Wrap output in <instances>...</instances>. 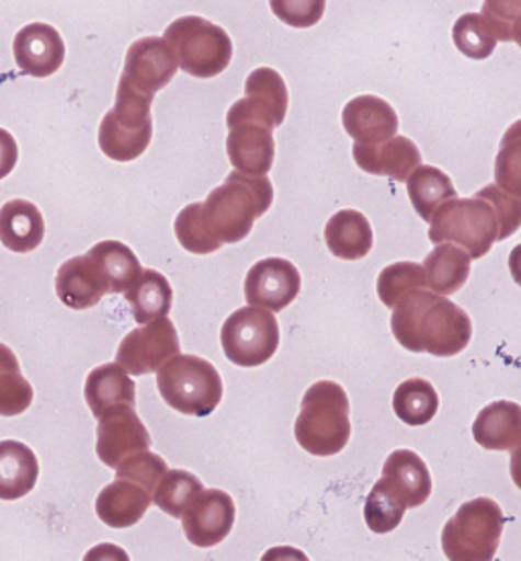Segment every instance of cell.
I'll return each mask as SVG.
<instances>
[{
  "instance_id": "obj_1",
  "label": "cell",
  "mask_w": 521,
  "mask_h": 561,
  "mask_svg": "<svg viewBox=\"0 0 521 561\" xmlns=\"http://www.w3.org/2000/svg\"><path fill=\"white\" fill-rule=\"evenodd\" d=\"M392 332L409 352L451 358L465 351L473 323L465 309L434 291H411L394 308Z\"/></svg>"
},
{
  "instance_id": "obj_2",
  "label": "cell",
  "mask_w": 521,
  "mask_h": 561,
  "mask_svg": "<svg viewBox=\"0 0 521 561\" xmlns=\"http://www.w3.org/2000/svg\"><path fill=\"white\" fill-rule=\"evenodd\" d=\"M271 204L273 185L265 175H247L235 169L223 185L197 202V220L214 251H220L223 244L247 239Z\"/></svg>"
},
{
  "instance_id": "obj_3",
  "label": "cell",
  "mask_w": 521,
  "mask_h": 561,
  "mask_svg": "<svg viewBox=\"0 0 521 561\" xmlns=\"http://www.w3.org/2000/svg\"><path fill=\"white\" fill-rule=\"evenodd\" d=\"M296 439L312 456L340 454L351 439V401L335 380H318L302 399L296 420Z\"/></svg>"
},
{
  "instance_id": "obj_4",
  "label": "cell",
  "mask_w": 521,
  "mask_h": 561,
  "mask_svg": "<svg viewBox=\"0 0 521 561\" xmlns=\"http://www.w3.org/2000/svg\"><path fill=\"white\" fill-rule=\"evenodd\" d=\"M157 389L171 409L192 417H208L225 393L216 366L194 354H178L161 366Z\"/></svg>"
},
{
  "instance_id": "obj_5",
  "label": "cell",
  "mask_w": 521,
  "mask_h": 561,
  "mask_svg": "<svg viewBox=\"0 0 521 561\" xmlns=\"http://www.w3.org/2000/svg\"><path fill=\"white\" fill-rule=\"evenodd\" d=\"M226 153L233 168L247 175H268L275 159L273 128L278 123L263 104L245 96L226 114Z\"/></svg>"
},
{
  "instance_id": "obj_6",
  "label": "cell",
  "mask_w": 521,
  "mask_h": 561,
  "mask_svg": "<svg viewBox=\"0 0 521 561\" xmlns=\"http://www.w3.org/2000/svg\"><path fill=\"white\" fill-rule=\"evenodd\" d=\"M501 226L494 206L479 196L452 197L438 206L430 220L428 239L434 244L456 242L471 259H483L499 242Z\"/></svg>"
},
{
  "instance_id": "obj_7",
  "label": "cell",
  "mask_w": 521,
  "mask_h": 561,
  "mask_svg": "<svg viewBox=\"0 0 521 561\" xmlns=\"http://www.w3.org/2000/svg\"><path fill=\"white\" fill-rule=\"evenodd\" d=\"M166 42L180 70L197 80L220 76L233 59V39L220 25L196 14L180 16L166 28Z\"/></svg>"
},
{
  "instance_id": "obj_8",
  "label": "cell",
  "mask_w": 521,
  "mask_h": 561,
  "mask_svg": "<svg viewBox=\"0 0 521 561\" xmlns=\"http://www.w3.org/2000/svg\"><path fill=\"white\" fill-rule=\"evenodd\" d=\"M506 515L494 499L468 501L442 531L444 556L452 561H491L499 549Z\"/></svg>"
},
{
  "instance_id": "obj_9",
  "label": "cell",
  "mask_w": 521,
  "mask_h": 561,
  "mask_svg": "<svg viewBox=\"0 0 521 561\" xmlns=\"http://www.w3.org/2000/svg\"><path fill=\"white\" fill-rule=\"evenodd\" d=\"M151 102V96L116 88V104L100 123V151L118 163L139 159L154 139Z\"/></svg>"
},
{
  "instance_id": "obj_10",
  "label": "cell",
  "mask_w": 521,
  "mask_h": 561,
  "mask_svg": "<svg viewBox=\"0 0 521 561\" xmlns=\"http://www.w3.org/2000/svg\"><path fill=\"white\" fill-rule=\"evenodd\" d=\"M220 344L233 365L242 368L265 365L280 348V323L275 313L254 306L237 309L223 323Z\"/></svg>"
},
{
  "instance_id": "obj_11",
  "label": "cell",
  "mask_w": 521,
  "mask_h": 561,
  "mask_svg": "<svg viewBox=\"0 0 521 561\" xmlns=\"http://www.w3.org/2000/svg\"><path fill=\"white\" fill-rule=\"evenodd\" d=\"M182 354L178 330L168 316L143 323L123 337L116 351V363L133 377L157 373L170 358Z\"/></svg>"
},
{
  "instance_id": "obj_12",
  "label": "cell",
  "mask_w": 521,
  "mask_h": 561,
  "mask_svg": "<svg viewBox=\"0 0 521 561\" xmlns=\"http://www.w3.org/2000/svg\"><path fill=\"white\" fill-rule=\"evenodd\" d=\"M178 70V59L166 39L143 37L128 47L118 88L154 99L170 84Z\"/></svg>"
},
{
  "instance_id": "obj_13",
  "label": "cell",
  "mask_w": 521,
  "mask_h": 561,
  "mask_svg": "<svg viewBox=\"0 0 521 561\" xmlns=\"http://www.w3.org/2000/svg\"><path fill=\"white\" fill-rule=\"evenodd\" d=\"M237 506L225 491L208 489L197 494L182 515L183 534L196 548L208 549L223 543L233 531Z\"/></svg>"
},
{
  "instance_id": "obj_14",
  "label": "cell",
  "mask_w": 521,
  "mask_h": 561,
  "mask_svg": "<svg viewBox=\"0 0 521 561\" xmlns=\"http://www.w3.org/2000/svg\"><path fill=\"white\" fill-rule=\"evenodd\" d=\"M302 289V275L287 259H263L254 263L245 279L247 304L273 313L290 308Z\"/></svg>"
},
{
  "instance_id": "obj_15",
  "label": "cell",
  "mask_w": 521,
  "mask_h": 561,
  "mask_svg": "<svg viewBox=\"0 0 521 561\" xmlns=\"http://www.w3.org/2000/svg\"><path fill=\"white\" fill-rule=\"evenodd\" d=\"M151 448V435L143 425L135 408L114 409L100 417L97 430V454L100 462L116 468L128 456Z\"/></svg>"
},
{
  "instance_id": "obj_16",
  "label": "cell",
  "mask_w": 521,
  "mask_h": 561,
  "mask_svg": "<svg viewBox=\"0 0 521 561\" xmlns=\"http://www.w3.org/2000/svg\"><path fill=\"white\" fill-rule=\"evenodd\" d=\"M16 68L31 78L54 76L66 59V43L59 31L45 23H31L14 35Z\"/></svg>"
},
{
  "instance_id": "obj_17",
  "label": "cell",
  "mask_w": 521,
  "mask_h": 561,
  "mask_svg": "<svg viewBox=\"0 0 521 561\" xmlns=\"http://www.w3.org/2000/svg\"><path fill=\"white\" fill-rule=\"evenodd\" d=\"M352 157L359 168L380 178H392L394 182H406L409 173L422 165V153L414 140L408 137H392V139L365 145L354 142Z\"/></svg>"
},
{
  "instance_id": "obj_18",
  "label": "cell",
  "mask_w": 521,
  "mask_h": 561,
  "mask_svg": "<svg viewBox=\"0 0 521 561\" xmlns=\"http://www.w3.org/2000/svg\"><path fill=\"white\" fill-rule=\"evenodd\" d=\"M56 294L66 308L90 309L109 294V283L99 263L86 253L57 268Z\"/></svg>"
},
{
  "instance_id": "obj_19",
  "label": "cell",
  "mask_w": 521,
  "mask_h": 561,
  "mask_svg": "<svg viewBox=\"0 0 521 561\" xmlns=\"http://www.w3.org/2000/svg\"><path fill=\"white\" fill-rule=\"evenodd\" d=\"M342 127L356 142H381L392 139L399 128V118L389 102L363 94L356 96L342 108Z\"/></svg>"
},
{
  "instance_id": "obj_20",
  "label": "cell",
  "mask_w": 521,
  "mask_h": 561,
  "mask_svg": "<svg viewBox=\"0 0 521 561\" xmlns=\"http://www.w3.org/2000/svg\"><path fill=\"white\" fill-rule=\"evenodd\" d=\"M154 496L127 478H116L97 499L99 519L113 529H127L145 517Z\"/></svg>"
},
{
  "instance_id": "obj_21",
  "label": "cell",
  "mask_w": 521,
  "mask_h": 561,
  "mask_svg": "<svg viewBox=\"0 0 521 561\" xmlns=\"http://www.w3.org/2000/svg\"><path fill=\"white\" fill-rule=\"evenodd\" d=\"M84 397L92 415L100 420L114 409L135 405V382L123 366L100 365L86 379Z\"/></svg>"
},
{
  "instance_id": "obj_22",
  "label": "cell",
  "mask_w": 521,
  "mask_h": 561,
  "mask_svg": "<svg viewBox=\"0 0 521 561\" xmlns=\"http://www.w3.org/2000/svg\"><path fill=\"white\" fill-rule=\"evenodd\" d=\"M45 237L43 214L33 202L9 199L0 208V242L13 253L35 251Z\"/></svg>"
},
{
  "instance_id": "obj_23",
  "label": "cell",
  "mask_w": 521,
  "mask_h": 561,
  "mask_svg": "<svg viewBox=\"0 0 521 561\" xmlns=\"http://www.w3.org/2000/svg\"><path fill=\"white\" fill-rule=\"evenodd\" d=\"M473 437L480 448L508 451L521 439V405L513 401H495L480 409L473 423Z\"/></svg>"
},
{
  "instance_id": "obj_24",
  "label": "cell",
  "mask_w": 521,
  "mask_h": 561,
  "mask_svg": "<svg viewBox=\"0 0 521 561\" xmlns=\"http://www.w3.org/2000/svg\"><path fill=\"white\" fill-rule=\"evenodd\" d=\"M39 462L23 442H0V501H16L35 489Z\"/></svg>"
},
{
  "instance_id": "obj_25",
  "label": "cell",
  "mask_w": 521,
  "mask_h": 561,
  "mask_svg": "<svg viewBox=\"0 0 521 561\" xmlns=\"http://www.w3.org/2000/svg\"><path fill=\"white\" fill-rule=\"evenodd\" d=\"M383 478L404 494L408 508L428 503L432 494V477L422 458L411 449H395L383 466Z\"/></svg>"
},
{
  "instance_id": "obj_26",
  "label": "cell",
  "mask_w": 521,
  "mask_h": 561,
  "mask_svg": "<svg viewBox=\"0 0 521 561\" xmlns=\"http://www.w3.org/2000/svg\"><path fill=\"white\" fill-rule=\"evenodd\" d=\"M328 251L342 261L365 259L373 249V228L361 211L340 210L325 228Z\"/></svg>"
},
{
  "instance_id": "obj_27",
  "label": "cell",
  "mask_w": 521,
  "mask_h": 561,
  "mask_svg": "<svg viewBox=\"0 0 521 561\" xmlns=\"http://www.w3.org/2000/svg\"><path fill=\"white\" fill-rule=\"evenodd\" d=\"M471 254L463 247L452 242H440L432 253L423 261L426 285L430 291L440 295H452L465 287L471 275Z\"/></svg>"
},
{
  "instance_id": "obj_28",
  "label": "cell",
  "mask_w": 521,
  "mask_h": 561,
  "mask_svg": "<svg viewBox=\"0 0 521 561\" xmlns=\"http://www.w3.org/2000/svg\"><path fill=\"white\" fill-rule=\"evenodd\" d=\"M125 299L137 323H149L170 313L173 289L170 280L159 271L147 268L133 280V285L125 291Z\"/></svg>"
},
{
  "instance_id": "obj_29",
  "label": "cell",
  "mask_w": 521,
  "mask_h": 561,
  "mask_svg": "<svg viewBox=\"0 0 521 561\" xmlns=\"http://www.w3.org/2000/svg\"><path fill=\"white\" fill-rule=\"evenodd\" d=\"M88 254L99 263L100 271L104 273L109 283V294H125L133 285V280L143 273L137 254L118 240H102L94 244Z\"/></svg>"
},
{
  "instance_id": "obj_30",
  "label": "cell",
  "mask_w": 521,
  "mask_h": 561,
  "mask_svg": "<svg viewBox=\"0 0 521 561\" xmlns=\"http://www.w3.org/2000/svg\"><path fill=\"white\" fill-rule=\"evenodd\" d=\"M408 194L418 216L430 222L440 204L456 197V187L442 169L418 165L408 175Z\"/></svg>"
},
{
  "instance_id": "obj_31",
  "label": "cell",
  "mask_w": 521,
  "mask_h": 561,
  "mask_svg": "<svg viewBox=\"0 0 521 561\" xmlns=\"http://www.w3.org/2000/svg\"><path fill=\"white\" fill-rule=\"evenodd\" d=\"M438 408H440V399L430 380L416 377V379L404 380L395 389V415L406 425L418 427V425L430 423L437 417Z\"/></svg>"
},
{
  "instance_id": "obj_32",
  "label": "cell",
  "mask_w": 521,
  "mask_h": 561,
  "mask_svg": "<svg viewBox=\"0 0 521 561\" xmlns=\"http://www.w3.org/2000/svg\"><path fill=\"white\" fill-rule=\"evenodd\" d=\"M408 511V503L404 494L392 486L385 478L381 477L373 491L369 492L365 503L366 527L373 534H392L404 520Z\"/></svg>"
},
{
  "instance_id": "obj_33",
  "label": "cell",
  "mask_w": 521,
  "mask_h": 561,
  "mask_svg": "<svg viewBox=\"0 0 521 561\" xmlns=\"http://www.w3.org/2000/svg\"><path fill=\"white\" fill-rule=\"evenodd\" d=\"M33 403V387L21 373L14 352L0 344V415L16 417Z\"/></svg>"
},
{
  "instance_id": "obj_34",
  "label": "cell",
  "mask_w": 521,
  "mask_h": 561,
  "mask_svg": "<svg viewBox=\"0 0 521 561\" xmlns=\"http://www.w3.org/2000/svg\"><path fill=\"white\" fill-rule=\"evenodd\" d=\"M204 491L200 478L185 470H168L154 492V503L173 519H182L185 508Z\"/></svg>"
},
{
  "instance_id": "obj_35",
  "label": "cell",
  "mask_w": 521,
  "mask_h": 561,
  "mask_svg": "<svg viewBox=\"0 0 521 561\" xmlns=\"http://www.w3.org/2000/svg\"><path fill=\"white\" fill-rule=\"evenodd\" d=\"M452 42L463 56L477 61L494 56L497 47V37L480 13H466L456 19L452 27Z\"/></svg>"
},
{
  "instance_id": "obj_36",
  "label": "cell",
  "mask_w": 521,
  "mask_h": 561,
  "mask_svg": "<svg viewBox=\"0 0 521 561\" xmlns=\"http://www.w3.org/2000/svg\"><path fill=\"white\" fill-rule=\"evenodd\" d=\"M245 96L261 102L269 113L275 116L278 125L282 127L287 114L290 94L287 85L283 82L282 73L273 68H257L249 73L245 82Z\"/></svg>"
},
{
  "instance_id": "obj_37",
  "label": "cell",
  "mask_w": 521,
  "mask_h": 561,
  "mask_svg": "<svg viewBox=\"0 0 521 561\" xmlns=\"http://www.w3.org/2000/svg\"><path fill=\"white\" fill-rule=\"evenodd\" d=\"M426 287V273L418 263H394L383 268L377 279V295L385 308H395L406 295Z\"/></svg>"
},
{
  "instance_id": "obj_38",
  "label": "cell",
  "mask_w": 521,
  "mask_h": 561,
  "mask_svg": "<svg viewBox=\"0 0 521 561\" xmlns=\"http://www.w3.org/2000/svg\"><path fill=\"white\" fill-rule=\"evenodd\" d=\"M495 183L508 194L521 197V121L506 130L495 157Z\"/></svg>"
},
{
  "instance_id": "obj_39",
  "label": "cell",
  "mask_w": 521,
  "mask_h": 561,
  "mask_svg": "<svg viewBox=\"0 0 521 561\" xmlns=\"http://www.w3.org/2000/svg\"><path fill=\"white\" fill-rule=\"evenodd\" d=\"M114 470H116V478L133 480L135 484H139L141 489L154 496L157 484L161 482V478L170 468L163 458L151 454L149 449H143L139 454L128 456L127 460H123Z\"/></svg>"
},
{
  "instance_id": "obj_40",
  "label": "cell",
  "mask_w": 521,
  "mask_h": 561,
  "mask_svg": "<svg viewBox=\"0 0 521 561\" xmlns=\"http://www.w3.org/2000/svg\"><path fill=\"white\" fill-rule=\"evenodd\" d=\"M475 196L487 199L499 218V226H501V234H499V242L501 240L513 237L521 228V197L508 194L506 190H501L497 183H489L483 190H479Z\"/></svg>"
},
{
  "instance_id": "obj_41",
  "label": "cell",
  "mask_w": 521,
  "mask_h": 561,
  "mask_svg": "<svg viewBox=\"0 0 521 561\" xmlns=\"http://www.w3.org/2000/svg\"><path fill=\"white\" fill-rule=\"evenodd\" d=\"M269 7L285 25L310 28L325 16L326 0H269Z\"/></svg>"
},
{
  "instance_id": "obj_42",
  "label": "cell",
  "mask_w": 521,
  "mask_h": 561,
  "mask_svg": "<svg viewBox=\"0 0 521 561\" xmlns=\"http://www.w3.org/2000/svg\"><path fill=\"white\" fill-rule=\"evenodd\" d=\"M173 230H175V237L180 240V244H182L188 253H216L214 247H212L208 239H206V234H204V230H202V226H200V220H197V202L188 204V206L178 214Z\"/></svg>"
},
{
  "instance_id": "obj_43",
  "label": "cell",
  "mask_w": 521,
  "mask_h": 561,
  "mask_svg": "<svg viewBox=\"0 0 521 561\" xmlns=\"http://www.w3.org/2000/svg\"><path fill=\"white\" fill-rule=\"evenodd\" d=\"M521 13V0H485L483 2V19L497 37V42H513L511 27Z\"/></svg>"
},
{
  "instance_id": "obj_44",
  "label": "cell",
  "mask_w": 521,
  "mask_h": 561,
  "mask_svg": "<svg viewBox=\"0 0 521 561\" xmlns=\"http://www.w3.org/2000/svg\"><path fill=\"white\" fill-rule=\"evenodd\" d=\"M16 161H19L16 140L9 130L0 128V180L9 178L13 173Z\"/></svg>"
},
{
  "instance_id": "obj_45",
  "label": "cell",
  "mask_w": 521,
  "mask_h": 561,
  "mask_svg": "<svg viewBox=\"0 0 521 561\" xmlns=\"http://www.w3.org/2000/svg\"><path fill=\"white\" fill-rule=\"evenodd\" d=\"M509 470H511V478H513V484L521 491V439L518 442V446L511 449V462H509Z\"/></svg>"
},
{
  "instance_id": "obj_46",
  "label": "cell",
  "mask_w": 521,
  "mask_h": 561,
  "mask_svg": "<svg viewBox=\"0 0 521 561\" xmlns=\"http://www.w3.org/2000/svg\"><path fill=\"white\" fill-rule=\"evenodd\" d=\"M509 273L521 287V244H518L509 254Z\"/></svg>"
},
{
  "instance_id": "obj_47",
  "label": "cell",
  "mask_w": 521,
  "mask_h": 561,
  "mask_svg": "<svg viewBox=\"0 0 521 561\" xmlns=\"http://www.w3.org/2000/svg\"><path fill=\"white\" fill-rule=\"evenodd\" d=\"M511 37H513V42L518 43L521 47V13L518 14V19H516V23H513V27H511Z\"/></svg>"
}]
</instances>
